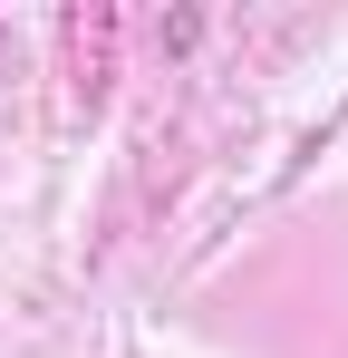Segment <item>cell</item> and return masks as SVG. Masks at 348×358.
<instances>
[{
    "label": "cell",
    "instance_id": "1",
    "mask_svg": "<svg viewBox=\"0 0 348 358\" xmlns=\"http://www.w3.org/2000/svg\"><path fill=\"white\" fill-rule=\"evenodd\" d=\"M107 49H116V10H68V78H78L87 107L107 87Z\"/></svg>",
    "mask_w": 348,
    "mask_h": 358
}]
</instances>
